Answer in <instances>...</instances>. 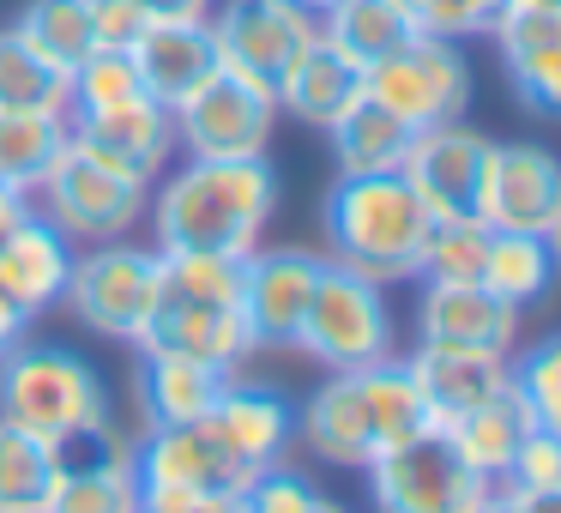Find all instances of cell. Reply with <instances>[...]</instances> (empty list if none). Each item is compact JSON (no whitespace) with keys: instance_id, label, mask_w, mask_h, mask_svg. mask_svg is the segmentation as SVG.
Returning a JSON list of instances; mask_svg holds the SVG:
<instances>
[{"instance_id":"1","label":"cell","mask_w":561,"mask_h":513,"mask_svg":"<svg viewBox=\"0 0 561 513\" xmlns=\"http://www.w3.org/2000/svg\"><path fill=\"white\" fill-rule=\"evenodd\" d=\"M278 218L272 158H175L151 187L146 230L163 254L248 260Z\"/></svg>"},{"instance_id":"2","label":"cell","mask_w":561,"mask_h":513,"mask_svg":"<svg viewBox=\"0 0 561 513\" xmlns=\"http://www.w3.org/2000/svg\"><path fill=\"white\" fill-rule=\"evenodd\" d=\"M423 429L435 423H428V404L416 392L404 356L327 375L296 404V447L327 471H368L380 453H392L399 441L423 435Z\"/></svg>"},{"instance_id":"3","label":"cell","mask_w":561,"mask_h":513,"mask_svg":"<svg viewBox=\"0 0 561 513\" xmlns=\"http://www.w3.org/2000/svg\"><path fill=\"white\" fill-rule=\"evenodd\" d=\"M134 351L199 356L224 375L254 363V339H248V320H242V260L163 254L158 296H151L146 332H139Z\"/></svg>"},{"instance_id":"4","label":"cell","mask_w":561,"mask_h":513,"mask_svg":"<svg viewBox=\"0 0 561 513\" xmlns=\"http://www.w3.org/2000/svg\"><path fill=\"white\" fill-rule=\"evenodd\" d=\"M428 206L411 194L404 175H339L320 200V254L332 266H351L375 284H416L423 278V242H428Z\"/></svg>"},{"instance_id":"5","label":"cell","mask_w":561,"mask_h":513,"mask_svg":"<svg viewBox=\"0 0 561 513\" xmlns=\"http://www.w3.org/2000/svg\"><path fill=\"white\" fill-rule=\"evenodd\" d=\"M0 417H13V423L37 429L61 447H79L115 423V404L110 380L91 356L25 332L0 351Z\"/></svg>"},{"instance_id":"6","label":"cell","mask_w":561,"mask_h":513,"mask_svg":"<svg viewBox=\"0 0 561 513\" xmlns=\"http://www.w3.org/2000/svg\"><path fill=\"white\" fill-rule=\"evenodd\" d=\"M290 351L308 356L314 368H327V375L399 356V315H392V303H387V284L327 260L320 290H314V303H308L302 332H296Z\"/></svg>"},{"instance_id":"7","label":"cell","mask_w":561,"mask_h":513,"mask_svg":"<svg viewBox=\"0 0 561 513\" xmlns=\"http://www.w3.org/2000/svg\"><path fill=\"white\" fill-rule=\"evenodd\" d=\"M146 206H151L146 182L98 163L85 146H73V139L55 151V163L43 170V182L31 187V212H43L73 248L122 242V236L146 230Z\"/></svg>"},{"instance_id":"8","label":"cell","mask_w":561,"mask_h":513,"mask_svg":"<svg viewBox=\"0 0 561 513\" xmlns=\"http://www.w3.org/2000/svg\"><path fill=\"white\" fill-rule=\"evenodd\" d=\"M158 266H163V254L146 242H134V236L73 248V272H67L61 308L91 332V339H110V344H127V351H134L139 332H146L151 296H158Z\"/></svg>"},{"instance_id":"9","label":"cell","mask_w":561,"mask_h":513,"mask_svg":"<svg viewBox=\"0 0 561 513\" xmlns=\"http://www.w3.org/2000/svg\"><path fill=\"white\" fill-rule=\"evenodd\" d=\"M363 477H368L375 513H471L477 501L495 489L459 459L447 429H423V435L399 441V447L380 453Z\"/></svg>"},{"instance_id":"10","label":"cell","mask_w":561,"mask_h":513,"mask_svg":"<svg viewBox=\"0 0 561 513\" xmlns=\"http://www.w3.org/2000/svg\"><path fill=\"white\" fill-rule=\"evenodd\" d=\"M368 98L399 115L411 134L459 122L471 110V61H465V43H440V37L416 31L404 49H392L387 61L368 67Z\"/></svg>"},{"instance_id":"11","label":"cell","mask_w":561,"mask_h":513,"mask_svg":"<svg viewBox=\"0 0 561 513\" xmlns=\"http://www.w3.org/2000/svg\"><path fill=\"white\" fill-rule=\"evenodd\" d=\"M175 115V146L182 158H266L278 134V98L260 79H242L224 67L218 79L194 91Z\"/></svg>"},{"instance_id":"12","label":"cell","mask_w":561,"mask_h":513,"mask_svg":"<svg viewBox=\"0 0 561 513\" xmlns=\"http://www.w3.org/2000/svg\"><path fill=\"white\" fill-rule=\"evenodd\" d=\"M477 218L489 230L556 236L561 230V158L531 139H489L483 182H477Z\"/></svg>"},{"instance_id":"13","label":"cell","mask_w":561,"mask_h":513,"mask_svg":"<svg viewBox=\"0 0 561 513\" xmlns=\"http://www.w3.org/2000/svg\"><path fill=\"white\" fill-rule=\"evenodd\" d=\"M320 272H327V254L296 242H278V248L260 242L242 260V320H248V339H254V356L296 344L302 315L320 290Z\"/></svg>"},{"instance_id":"14","label":"cell","mask_w":561,"mask_h":513,"mask_svg":"<svg viewBox=\"0 0 561 513\" xmlns=\"http://www.w3.org/2000/svg\"><path fill=\"white\" fill-rule=\"evenodd\" d=\"M199 423L211 429V441H218L248 477H260L266 465H284L296 453V399L278 380L248 375V368H236V375L224 380V392L211 399V411L199 417Z\"/></svg>"},{"instance_id":"15","label":"cell","mask_w":561,"mask_h":513,"mask_svg":"<svg viewBox=\"0 0 561 513\" xmlns=\"http://www.w3.org/2000/svg\"><path fill=\"white\" fill-rule=\"evenodd\" d=\"M218 55L230 73L260 79V86H278L284 67L320 37V19L302 13L296 0H218L206 13Z\"/></svg>"},{"instance_id":"16","label":"cell","mask_w":561,"mask_h":513,"mask_svg":"<svg viewBox=\"0 0 561 513\" xmlns=\"http://www.w3.org/2000/svg\"><path fill=\"white\" fill-rule=\"evenodd\" d=\"M67 139L85 146L110 170L146 182V187H158L170 175V163L182 158V146H175V115L151 98L115 103V110H73L67 115Z\"/></svg>"},{"instance_id":"17","label":"cell","mask_w":561,"mask_h":513,"mask_svg":"<svg viewBox=\"0 0 561 513\" xmlns=\"http://www.w3.org/2000/svg\"><path fill=\"white\" fill-rule=\"evenodd\" d=\"M416 344H447V351L513 356L525 344V308L477 284H428L416 296Z\"/></svg>"},{"instance_id":"18","label":"cell","mask_w":561,"mask_h":513,"mask_svg":"<svg viewBox=\"0 0 561 513\" xmlns=\"http://www.w3.org/2000/svg\"><path fill=\"white\" fill-rule=\"evenodd\" d=\"M483 158H489V134L459 115V122H440V127L411 134V151H404L399 175L428 206V218H459V212H477Z\"/></svg>"},{"instance_id":"19","label":"cell","mask_w":561,"mask_h":513,"mask_svg":"<svg viewBox=\"0 0 561 513\" xmlns=\"http://www.w3.org/2000/svg\"><path fill=\"white\" fill-rule=\"evenodd\" d=\"M134 471L139 489H218V495H242L254 477L211 441L206 423H163L134 435Z\"/></svg>"},{"instance_id":"20","label":"cell","mask_w":561,"mask_h":513,"mask_svg":"<svg viewBox=\"0 0 561 513\" xmlns=\"http://www.w3.org/2000/svg\"><path fill=\"white\" fill-rule=\"evenodd\" d=\"M127 55H134V67H139L146 98L163 103V110H182L206 79L224 73L218 37H211L206 19H151Z\"/></svg>"},{"instance_id":"21","label":"cell","mask_w":561,"mask_h":513,"mask_svg":"<svg viewBox=\"0 0 561 513\" xmlns=\"http://www.w3.org/2000/svg\"><path fill=\"white\" fill-rule=\"evenodd\" d=\"M489 43H495V61L507 73L513 98L531 115L561 122V13H519V7H507L495 19V31H489Z\"/></svg>"},{"instance_id":"22","label":"cell","mask_w":561,"mask_h":513,"mask_svg":"<svg viewBox=\"0 0 561 513\" xmlns=\"http://www.w3.org/2000/svg\"><path fill=\"white\" fill-rule=\"evenodd\" d=\"M139 501H146V489L134 471V435L110 423L103 435L67 447V477L49 513H139Z\"/></svg>"},{"instance_id":"23","label":"cell","mask_w":561,"mask_h":513,"mask_svg":"<svg viewBox=\"0 0 561 513\" xmlns=\"http://www.w3.org/2000/svg\"><path fill=\"white\" fill-rule=\"evenodd\" d=\"M67 272H73V242L43 212H25L13 224V236L0 242V296L37 327L49 308H61Z\"/></svg>"},{"instance_id":"24","label":"cell","mask_w":561,"mask_h":513,"mask_svg":"<svg viewBox=\"0 0 561 513\" xmlns=\"http://www.w3.org/2000/svg\"><path fill=\"white\" fill-rule=\"evenodd\" d=\"M272 98H278L284 122H302V127H314V134H327L351 103L368 98V67H356L351 55H339L327 37H314L290 67H284Z\"/></svg>"},{"instance_id":"25","label":"cell","mask_w":561,"mask_h":513,"mask_svg":"<svg viewBox=\"0 0 561 513\" xmlns=\"http://www.w3.org/2000/svg\"><path fill=\"white\" fill-rule=\"evenodd\" d=\"M404 368H411L416 392L428 404V423L447 429L453 417L477 411L483 399H495L501 387H513L507 356H483V351H447V344H416L404 351Z\"/></svg>"},{"instance_id":"26","label":"cell","mask_w":561,"mask_h":513,"mask_svg":"<svg viewBox=\"0 0 561 513\" xmlns=\"http://www.w3.org/2000/svg\"><path fill=\"white\" fill-rule=\"evenodd\" d=\"M224 368L199 363V356H175V351H139L134 363V404H139V429H163V423H199L211 411V399L224 392Z\"/></svg>"},{"instance_id":"27","label":"cell","mask_w":561,"mask_h":513,"mask_svg":"<svg viewBox=\"0 0 561 513\" xmlns=\"http://www.w3.org/2000/svg\"><path fill=\"white\" fill-rule=\"evenodd\" d=\"M531 429H537V417H531V404L519 399V387H501L495 399H483L477 411L453 417L447 441L459 447V459L471 465L483 483H501L507 465H513V453H519V441L531 435Z\"/></svg>"},{"instance_id":"28","label":"cell","mask_w":561,"mask_h":513,"mask_svg":"<svg viewBox=\"0 0 561 513\" xmlns=\"http://www.w3.org/2000/svg\"><path fill=\"white\" fill-rule=\"evenodd\" d=\"M67 477V447L0 417V513H49Z\"/></svg>"},{"instance_id":"29","label":"cell","mask_w":561,"mask_h":513,"mask_svg":"<svg viewBox=\"0 0 561 513\" xmlns=\"http://www.w3.org/2000/svg\"><path fill=\"white\" fill-rule=\"evenodd\" d=\"M320 37L339 55H351L356 67H375L416 37L411 0H332L320 13Z\"/></svg>"},{"instance_id":"30","label":"cell","mask_w":561,"mask_h":513,"mask_svg":"<svg viewBox=\"0 0 561 513\" xmlns=\"http://www.w3.org/2000/svg\"><path fill=\"white\" fill-rule=\"evenodd\" d=\"M327 139H332L339 175H399L404 151H411V127L392 110H380L375 98L351 103V110L327 127Z\"/></svg>"},{"instance_id":"31","label":"cell","mask_w":561,"mask_h":513,"mask_svg":"<svg viewBox=\"0 0 561 513\" xmlns=\"http://www.w3.org/2000/svg\"><path fill=\"white\" fill-rule=\"evenodd\" d=\"M483 284L507 296L513 308H537L561 290V254L549 236H519V230H489L483 254Z\"/></svg>"},{"instance_id":"32","label":"cell","mask_w":561,"mask_h":513,"mask_svg":"<svg viewBox=\"0 0 561 513\" xmlns=\"http://www.w3.org/2000/svg\"><path fill=\"white\" fill-rule=\"evenodd\" d=\"M73 110V73L49 67L37 49L0 31V115H67Z\"/></svg>"},{"instance_id":"33","label":"cell","mask_w":561,"mask_h":513,"mask_svg":"<svg viewBox=\"0 0 561 513\" xmlns=\"http://www.w3.org/2000/svg\"><path fill=\"white\" fill-rule=\"evenodd\" d=\"M13 37L25 43V49H37L49 67L73 73V67L98 49L91 0H25V13L13 19Z\"/></svg>"},{"instance_id":"34","label":"cell","mask_w":561,"mask_h":513,"mask_svg":"<svg viewBox=\"0 0 561 513\" xmlns=\"http://www.w3.org/2000/svg\"><path fill=\"white\" fill-rule=\"evenodd\" d=\"M67 146V115H0V187L25 194L43 182L55 151Z\"/></svg>"},{"instance_id":"35","label":"cell","mask_w":561,"mask_h":513,"mask_svg":"<svg viewBox=\"0 0 561 513\" xmlns=\"http://www.w3.org/2000/svg\"><path fill=\"white\" fill-rule=\"evenodd\" d=\"M483 254H489V224L477 212L435 218L428 224V242H423V278L428 284H477L483 278Z\"/></svg>"},{"instance_id":"36","label":"cell","mask_w":561,"mask_h":513,"mask_svg":"<svg viewBox=\"0 0 561 513\" xmlns=\"http://www.w3.org/2000/svg\"><path fill=\"white\" fill-rule=\"evenodd\" d=\"M507 368H513L519 399L531 404L537 429H556L561 435V332H543V339L519 344V351L507 356Z\"/></svg>"},{"instance_id":"37","label":"cell","mask_w":561,"mask_h":513,"mask_svg":"<svg viewBox=\"0 0 561 513\" xmlns=\"http://www.w3.org/2000/svg\"><path fill=\"white\" fill-rule=\"evenodd\" d=\"M134 98H146V86H139V67L127 49H91L73 67V110H115V103H134Z\"/></svg>"},{"instance_id":"38","label":"cell","mask_w":561,"mask_h":513,"mask_svg":"<svg viewBox=\"0 0 561 513\" xmlns=\"http://www.w3.org/2000/svg\"><path fill=\"white\" fill-rule=\"evenodd\" d=\"M501 13H507V0H411L416 31H423V37H440V43L489 37Z\"/></svg>"},{"instance_id":"39","label":"cell","mask_w":561,"mask_h":513,"mask_svg":"<svg viewBox=\"0 0 561 513\" xmlns=\"http://www.w3.org/2000/svg\"><path fill=\"white\" fill-rule=\"evenodd\" d=\"M320 495H327V489H320L302 465L284 459V465H266L236 501H242V513H308Z\"/></svg>"},{"instance_id":"40","label":"cell","mask_w":561,"mask_h":513,"mask_svg":"<svg viewBox=\"0 0 561 513\" xmlns=\"http://www.w3.org/2000/svg\"><path fill=\"white\" fill-rule=\"evenodd\" d=\"M501 489H513V495L561 489V435H556V429H531V435L519 441V453H513V465H507V477H501Z\"/></svg>"},{"instance_id":"41","label":"cell","mask_w":561,"mask_h":513,"mask_svg":"<svg viewBox=\"0 0 561 513\" xmlns=\"http://www.w3.org/2000/svg\"><path fill=\"white\" fill-rule=\"evenodd\" d=\"M151 19L139 13L134 0H91V31H98V49H134V37Z\"/></svg>"},{"instance_id":"42","label":"cell","mask_w":561,"mask_h":513,"mask_svg":"<svg viewBox=\"0 0 561 513\" xmlns=\"http://www.w3.org/2000/svg\"><path fill=\"white\" fill-rule=\"evenodd\" d=\"M139 513H242V501L218 489H146Z\"/></svg>"},{"instance_id":"43","label":"cell","mask_w":561,"mask_h":513,"mask_svg":"<svg viewBox=\"0 0 561 513\" xmlns=\"http://www.w3.org/2000/svg\"><path fill=\"white\" fill-rule=\"evenodd\" d=\"M146 19H206L218 0H134Z\"/></svg>"},{"instance_id":"44","label":"cell","mask_w":561,"mask_h":513,"mask_svg":"<svg viewBox=\"0 0 561 513\" xmlns=\"http://www.w3.org/2000/svg\"><path fill=\"white\" fill-rule=\"evenodd\" d=\"M507 501L513 513H561V489H537V495H513L507 489Z\"/></svg>"},{"instance_id":"45","label":"cell","mask_w":561,"mask_h":513,"mask_svg":"<svg viewBox=\"0 0 561 513\" xmlns=\"http://www.w3.org/2000/svg\"><path fill=\"white\" fill-rule=\"evenodd\" d=\"M25 332H31V320L19 315V308L7 303V296H0V351H7V344H13V339H25Z\"/></svg>"},{"instance_id":"46","label":"cell","mask_w":561,"mask_h":513,"mask_svg":"<svg viewBox=\"0 0 561 513\" xmlns=\"http://www.w3.org/2000/svg\"><path fill=\"white\" fill-rule=\"evenodd\" d=\"M25 212H31V200H25V194H7V187H0V242L13 236V224L25 218Z\"/></svg>"},{"instance_id":"47","label":"cell","mask_w":561,"mask_h":513,"mask_svg":"<svg viewBox=\"0 0 561 513\" xmlns=\"http://www.w3.org/2000/svg\"><path fill=\"white\" fill-rule=\"evenodd\" d=\"M471 513H513V501H507V489H501V483H495V489H489V495H483V501H477V508H471Z\"/></svg>"},{"instance_id":"48","label":"cell","mask_w":561,"mask_h":513,"mask_svg":"<svg viewBox=\"0 0 561 513\" xmlns=\"http://www.w3.org/2000/svg\"><path fill=\"white\" fill-rule=\"evenodd\" d=\"M507 7H519V13H561V0H507Z\"/></svg>"},{"instance_id":"49","label":"cell","mask_w":561,"mask_h":513,"mask_svg":"<svg viewBox=\"0 0 561 513\" xmlns=\"http://www.w3.org/2000/svg\"><path fill=\"white\" fill-rule=\"evenodd\" d=\"M308 513H351V508H344V501H332V495H320V501H314V508H308Z\"/></svg>"},{"instance_id":"50","label":"cell","mask_w":561,"mask_h":513,"mask_svg":"<svg viewBox=\"0 0 561 513\" xmlns=\"http://www.w3.org/2000/svg\"><path fill=\"white\" fill-rule=\"evenodd\" d=\"M296 7H302V13H314V19H320V13H327V7H332V0H296Z\"/></svg>"},{"instance_id":"51","label":"cell","mask_w":561,"mask_h":513,"mask_svg":"<svg viewBox=\"0 0 561 513\" xmlns=\"http://www.w3.org/2000/svg\"><path fill=\"white\" fill-rule=\"evenodd\" d=\"M549 242H556V254H561V230H556V236H549Z\"/></svg>"}]
</instances>
